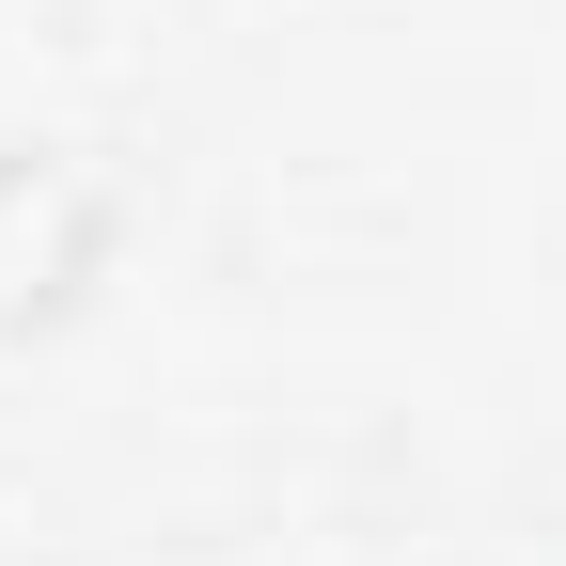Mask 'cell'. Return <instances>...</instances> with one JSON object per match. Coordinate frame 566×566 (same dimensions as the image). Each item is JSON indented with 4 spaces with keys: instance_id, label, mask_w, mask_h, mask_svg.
Returning a JSON list of instances; mask_svg holds the SVG:
<instances>
[{
    "instance_id": "cell-1",
    "label": "cell",
    "mask_w": 566,
    "mask_h": 566,
    "mask_svg": "<svg viewBox=\"0 0 566 566\" xmlns=\"http://www.w3.org/2000/svg\"><path fill=\"white\" fill-rule=\"evenodd\" d=\"M111 221H126V189L80 142H0V346L80 315V283L111 268Z\"/></svg>"
}]
</instances>
